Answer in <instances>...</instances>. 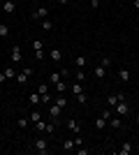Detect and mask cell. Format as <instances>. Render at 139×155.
Here are the masks:
<instances>
[{"label":"cell","instance_id":"obj_22","mask_svg":"<svg viewBox=\"0 0 139 155\" xmlns=\"http://www.w3.org/2000/svg\"><path fill=\"white\" fill-rule=\"evenodd\" d=\"M74 65H77V70H84V65H86V56H77V58H74Z\"/></svg>","mask_w":139,"mask_h":155},{"label":"cell","instance_id":"obj_7","mask_svg":"<svg viewBox=\"0 0 139 155\" xmlns=\"http://www.w3.org/2000/svg\"><path fill=\"white\" fill-rule=\"evenodd\" d=\"M28 102L33 104V107H40V104H42V95H40L37 91H35V93H30V97H28Z\"/></svg>","mask_w":139,"mask_h":155},{"label":"cell","instance_id":"obj_21","mask_svg":"<svg viewBox=\"0 0 139 155\" xmlns=\"http://www.w3.org/2000/svg\"><path fill=\"white\" fill-rule=\"evenodd\" d=\"M33 127L37 130V132H46V120H42V118H40L37 123H33Z\"/></svg>","mask_w":139,"mask_h":155},{"label":"cell","instance_id":"obj_33","mask_svg":"<svg viewBox=\"0 0 139 155\" xmlns=\"http://www.w3.org/2000/svg\"><path fill=\"white\" fill-rule=\"evenodd\" d=\"M42 104H51V95L46 93V95H42Z\"/></svg>","mask_w":139,"mask_h":155},{"label":"cell","instance_id":"obj_25","mask_svg":"<svg viewBox=\"0 0 139 155\" xmlns=\"http://www.w3.org/2000/svg\"><path fill=\"white\" fill-rule=\"evenodd\" d=\"M74 77H77V81L84 84V81H86V72H84V70H77V72H74Z\"/></svg>","mask_w":139,"mask_h":155},{"label":"cell","instance_id":"obj_6","mask_svg":"<svg viewBox=\"0 0 139 155\" xmlns=\"http://www.w3.org/2000/svg\"><path fill=\"white\" fill-rule=\"evenodd\" d=\"M121 100H125V97L121 95V93H116V95H109V97H107V107H111V109H114V107H116Z\"/></svg>","mask_w":139,"mask_h":155},{"label":"cell","instance_id":"obj_36","mask_svg":"<svg viewBox=\"0 0 139 155\" xmlns=\"http://www.w3.org/2000/svg\"><path fill=\"white\" fill-rule=\"evenodd\" d=\"M132 7H134V9H139V0H132Z\"/></svg>","mask_w":139,"mask_h":155},{"label":"cell","instance_id":"obj_39","mask_svg":"<svg viewBox=\"0 0 139 155\" xmlns=\"http://www.w3.org/2000/svg\"><path fill=\"white\" fill-rule=\"evenodd\" d=\"M0 2H5V0H0Z\"/></svg>","mask_w":139,"mask_h":155},{"label":"cell","instance_id":"obj_27","mask_svg":"<svg viewBox=\"0 0 139 155\" xmlns=\"http://www.w3.org/2000/svg\"><path fill=\"white\" fill-rule=\"evenodd\" d=\"M28 118H30V125H33V123H37V120L42 118V114H40V111H33V114H30Z\"/></svg>","mask_w":139,"mask_h":155},{"label":"cell","instance_id":"obj_34","mask_svg":"<svg viewBox=\"0 0 139 155\" xmlns=\"http://www.w3.org/2000/svg\"><path fill=\"white\" fill-rule=\"evenodd\" d=\"M100 7V0H91V9H98Z\"/></svg>","mask_w":139,"mask_h":155},{"label":"cell","instance_id":"obj_10","mask_svg":"<svg viewBox=\"0 0 139 155\" xmlns=\"http://www.w3.org/2000/svg\"><path fill=\"white\" fill-rule=\"evenodd\" d=\"M132 143H130V141H125V143H123V146H121V148H118V155H130V153H132Z\"/></svg>","mask_w":139,"mask_h":155},{"label":"cell","instance_id":"obj_19","mask_svg":"<svg viewBox=\"0 0 139 155\" xmlns=\"http://www.w3.org/2000/svg\"><path fill=\"white\" fill-rule=\"evenodd\" d=\"M70 91H72L74 95H79V93H84V86H81V81H74V84L70 86Z\"/></svg>","mask_w":139,"mask_h":155},{"label":"cell","instance_id":"obj_20","mask_svg":"<svg viewBox=\"0 0 139 155\" xmlns=\"http://www.w3.org/2000/svg\"><path fill=\"white\" fill-rule=\"evenodd\" d=\"M118 79H121V81H125V84H127V81H130V70H127V67H123V70L118 72Z\"/></svg>","mask_w":139,"mask_h":155},{"label":"cell","instance_id":"obj_18","mask_svg":"<svg viewBox=\"0 0 139 155\" xmlns=\"http://www.w3.org/2000/svg\"><path fill=\"white\" fill-rule=\"evenodd\" d=\"M67 130H70V132H81V130H79V123H77L74 118H70V120H67Z\"/></svg>","mask_w":139,"mask_h":155},{"label":"cell","instance_id":"obj_15","mask_svg":"<svg viewBox=\"0 0 139 155\" xmlns=\"http://www.w3.org/2000/svg\"><path fill=\"white\" fill-rule=\"evenodd\" d=\"M74 148H77L74 139H65V141H63V150H67V153H70V150H74Z\"/></svg>","mask_w":139,"mask_h":155},{"label":"cell","instance_id":"obj_4","mask_svg":"<svg viewBox=\"0 0 139 155\" xmlns=\"http://www.w3.org/2000/svg\"><path fill=\"white\" fill-rule=\"evenodd\" d=\"M46 16H49V7H44V5H42V7H37V9H35V12L30 14V19H42V21H44Z\"/></svg>","mask_w":139,"mask_h":155},{"label":"cell","instance_id":"obj_1","mask_svg":"<svg viewBox=\"0 0 139 155\" xmlns=\"http://www.w3.org/2000/svg\"><path fill=\"white\" fill-rule=\"evenodd\" d=\"M33 150L37 155H46L49 153V141H46V139H35L33 141Z\"/></svg>","mask_w":139,"mask_h":155},{"label":"cell","instance_id":"obj_8","mask_svg":"<svg viewBox=\"0 0 139 155\" xmlns=\"http://www.w3.org/2000/svg\"><path fill=\"white\" fill-rule=\"evenodd\" d=\"M14 9H16L14 0H5V2H2V12L5 14H14Z\"/></svg>","mask_w":139,"mask_h":155},{"label":"cell","instance_id":"obj_29","mask_svg":"<svg viewBox=\"0 0 139 155\" xmlns=\"http://www.w3.org/2000/svg\"><path fill=\"white\" fill-rule=\"evenodd\" d=\"M100 65L109 70V65H111V58H109V56H102V58H100Z\"/></svg>","mask_w":139,"mask_h":155},{"label":"cell","instance_id":"obj_13","mask_svg":"<svg viewBox=\"0 0 139 155\" xmlns=\"http://www.w3.org/2000/svg\"><path fill=\"white\" fill-rule=\"evenodd\" d=\"M60 111H63V109H60L58 104L53 102L51 107H49V116H51V118H58V116H60Z\"/></svg>","mask_w":139,"mask_h":155},{"label":"cell","instance_id":"obj_16","mask_svg":"<svg viewBox=\"0 0 139 155\" xmlns=\"http://www.w3.org/2000/svg\"><path fill=\"white\" fill-rule=\"evenodd\" d=\"M53 88H56V93H65L70 88V84L67 81H58V84H53Z\"/></svg>","mask_w":139,"mask_h":155},{"label":"cell","instance_id":"obj_35","mask_svg":"<svg viewBox=\"0 0 139 155\" xmlns=\"http://www.w3.org/2000/svg\"><path fill=\"white\" fill-rule=\"evenodd\" d=\"M5 81H7V77L2 74V72H0V84H5Z\"/></svg>","mask_w":139,"mask_h":155},{"label":"cell","instance_id":"obj_28","mask_svg":"<svg viewBox=\"0 0 139 155\" xmlns=\"http://www.w3.org/2000/svg\"><path fill=\"white\" fill-rule=\"evenodd\" d=\"M9 35V26L7 23H0V37H7Z\"/></svg>","mask_w":139,"mask_h":155},{"label":"cell","instance_id":"obj_2","mask_svg":"<svg viewBox=\"0 0 139 155\" xmlns=\"http://www.w3.org/2000/svg\"><path fill=\"white\" fill-rule=\"evenodd\" d=\"M30 74H33V70H30V67H23L21 72H16V84H19V86L28 84V79H30Z\"/></svg>","mask_w":139,"mask_h":155},{"label":"cell","instance_id":"obj_24","mask_svg":"<svg viewBox=\"0 0 139 155\" xmlns=\"http://www.w3.org/2000/svg\"><path fill=\"white\" fill-rule=\"evenodd\" d=\"M2 74H5L7 79H16V70H14V67H5V70H2Z\"/></svg>","mask_w":139,"mask_h":155},{"label":"cell","instance_id":"obj_38","mask_svg":"<svg viewBox=\"0 0 139 155\" xmlns=\"http://www.w3.org/2000/svg\"><path fill=\"white\" fill-rule=\"evenodd\" d=\"M0 95H2V88H0Z\"/></svg>","mask_w":139,"mask_h":155},{"label":"cell","instance_id":"obj_5","mask_svg":"<svg viewBox=\"0 0 139 155\" xmlns=\"http://www.w3.org/2000/svg\"><path fill=\"white\" fill-rule=\"evenodd\" d=\"M9 58L14 60V65H19V63H21V58H23V56H21V46H19V44H14V46H12V56H9Z\"/></svg>","mask_w":139,"mask_h":155},{"label":"cell","instance_id":"obj_3","mask_svg":"<svg viewBox=\"0 0 139 155\" xmlns=\"http://www.w3.org/2000/svg\"><path fill=\"white\" fill-rule=\"evenodd\" d=\"M114 111H116V116H127V114H130V104H127L125 100H121V102L114 107Z\"/></svg>","mask_w":139,"mask_h":155},{"label":"cell","instance_id":"obj_30","mask_svg":"<svg viewBox=\"0 0 139 155\" xmlns=\"http://www.w3.org/2000/svg\"><path fill=\"white\" fill-rule=\"evenodd\" d=\"M77 97V102L79 104H88V97H86V93H79V95H74Z\"/></svg>","mask_w":139,"mask_h":155},{"label":"cell","instance_id":"obj_26","mask_svg":"<svg viewBox=\"0 0 139 155\" xmlns=\"http://www.w3.org/2000/svg\"><path fill=\"white\" fill-rule=\"evenodd\" d=\"M33 49H35V51H44V44H42V39H33Z\"/></svg>","mask_w":139,"mask_h":155},{"label":"cell","instance_id":"obj_31","mask_svg":"<svg viewBox=\"0 0 139 155\" xmlns=\"http://www.w3.org/2000/svg\"><path fill=\"white\" fill-rule=\"evenodd\" d=\"M37 93H40V95H46V93H49V84H40L37 86Z\"/></svg>","mask_w":139,"mask_h":155},{"label":"cell","instance_id":"obj_37","mask_svg":"<svg viewBox=\"0 0 139 155\" xmlns=\"http://www.w3.org/2000/svg\"><path fill=\"white\" fill-rule=\"evenodd\" d=\"M56 2H58V5H67V2H70V0H56Z\"/></svg>","mask_w":139,"mask_h":155},{"label":"cell","instance_id":"obj_17","mask_svg":"<svg viewBox=\"0 0 139 155\" xmlns=\"http://www.w3.org/2000/svg\"><path fill=\"white\" fill-rule=\"evenodd\" d=\"M107 123H109V120H107L104 116H98V118H95V127H98V130H104Z\"/></svg>","mask_w":139,"mask_h":155},{"label":"cell","instance_id":"obj_12","mask_svg":"<svg viewBox=\"0 0 139 155\" xmlns=\"http://www.w3.org/2000/svg\"><path fill=\"white\" fill-rule=\"evenodd\" d=\"M53 102L58 104L60 109H65V107H67V97L63 95V93H58V95H56V100H53Z\"/></svg>","mask_w":139,"mask_h":155},{"label":"cell","instance_id":"obj_11","mask_svg":"<svg viewBox=\"0 0 139 155\" xmlns=\"http://www.w3.org/2000/svg\"><path fill=\"white\" fill-rule=\"evenodd\" d=\"M109 125H111L114 130H121V127H123V120H121V116H111V118H109Z\"/></svg>","mask_w":139,"mask_h":155},{"label":"cell","instance_id":"obj_32","mask_svg":"<svg viewBox=\"0 0 139 155\" xmlns=\"http://www.w3.org/2000/svg\"><path fill=\"white\" fill-rule=\"evenodd\" d=\"M42 28H44V30H51V28H53V23H51L49 19H44V21H42Z\"/></svg>","mask_w":139,"mask_h":155},{"label":"cell","instance_id":"obj_9","mask_svg":"<svg viewBox=\"0 0 139 155\" xmlns=\"http://www.w3.org/2000/svg\"><path fill=\"white\" fill-rule=\"evenodd\" d=\"M93 77H95V79H104V77H107V67H102V65H98V67L93 70Z\"/></svg>","mask_w":139,"mask_h":155},{"label":"cell","instance_id":"obj_14","mask_svg":"<svg viewBox=\"0 0 139 155\" xmlns=\"http://www.w3.org/2000/svg\"><path fill=\"white\" fill-rule=\"evenodd\" d=\"M49 56H51L53 63H60V60H63V53H60V49H51V53H49Z\"/></svg>","mask_w":139,"mask_h":155},{"label":"cell","instance_id":"obj_40","mask_svg":"<svg viewBox=\"0 0 139 155\" xmlns=\"http://www.w3.org/2000/svg\"><path fill=\"white\" fill-rule=\"evenodd\" d=\"M100 2H102V0H100Z\"/></svg>","mask_w":139,"mask_h":155},{"label":"cell","instance_id":"obj_23","mask_svg":"<svg viewBox=\"0 0 139 155\" xmlns=\"http://www.w3.org/2000/svg\"><path fill=\"white\" fill-rule=\"evenodd\" d=\"M16 125H19V127H21V130H26V127H28V125H30V118H26V116H21V118H19V120H16Z\"/></svg>","mask_w":139,"mask_h":155}]
</instances>
